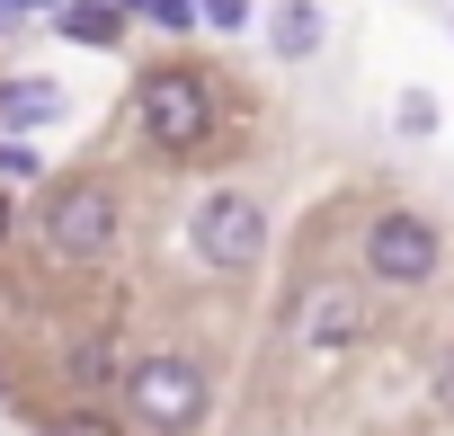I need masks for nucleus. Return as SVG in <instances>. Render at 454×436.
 I'll return each instance as SVG.
<instances>
[{"instance_id":"6e6552de","label":"nucleus","mask_w":454,"mask_h":436,"mask_svg":"<svg viewBox=\"0 0 454 436\" xmlns=\"http://www.w3.org/2000/svg\"><path fill=\"white\" fill-rule=\"evenodd\" d=\"M330 45V10H321V0H277V10H268V54L277 63H312Z\"/></svg>"},{"instance_id":"4468645a","label":"nucleus","mask_w":454,"mask_h":436,"mask_svg":"<svg viewBox=\"0 0 454 436\" xmlns=\"http://www.w3.org/2000/svg\"><path fill=\"white\" fill-rule=\"evenodd\" d=\"M401 134H436V98L410 90V98H401Z\"/></svg>"},{"instance_id":"f8f14e48","label":"nucleus","mask_w":454,"mask_h":436,"mask_svg":"<svg viewBox=\"0 0 454 436\" xmlns=\"http://www.w3.org/2000/svg\"><path fill=\"white\" fill-rule=\"evenodd\" d=\"M259 19V0H196V27H223V36H241Z\"/></svg>"},{"instance_id":"1a4fd4ad","label":"nucleus","mask_w":454,"mask_h":436,"mask_svg":"<svg viewBox=\"0 0 454 436\" xmlns=\"http://www.w3.org/2000/svg\"><path fill=\"white\" fill-rule=\"evenodd\" d=\"M125 27H134V10H116V0H63V10H54V36L98 45V54H116V45H125Z\"/></svg>"},{"instance_id":"f03ea898","label":"nucleus","mask_w":454,"mask_h":436,"mask_svg":"<svg viewBox=\"0 0 454 436\" xmlns=\"http://www.w3.org/2000/svg\"><path fill=\"white\" fill-rule=\"evenodd\" d=\"M116 392H125V427H134V436H196V427L214 418V374H205V356H187V347H143V356H125Z\"/></svg>"},{"instance_id":"f3484780","label":"nucleus","mask_w":454,"mask_h":436,"mask_svg":"<svg viewBox=\"0 0 454 436\" xmlns=\"http://www.w3.org/2000/svg\"><path fill=\"white\" fill-rule=\"evenodd\" d=\"M27 10H45V19H54V10H63V0H27Z\"/></svg>"},{"instance_id":"9b49d317","label":"nucleus","mask_w":454,"mask_h":436,"mask_svg":"<svg viewBox=\"0 0 454 436\" xmlns=\"http://www.w3.org/2000/svg\"><path fill=\"white\" fill-rule=\"evenodd\" d=\"M0 187H45V160H36L19 134H0Z\"/></svg>"},{"instance_id":"2eb2a0df","label":"nucleus","mask_w":454,"mask_h":436,"mask_svg":"<svg viewBox=\"0 0 454 436\" xmlns=\"http://www.w3.org/2000/svg\"><path fill=\"white\" fill-rule=\"evenodd\" d=\"M427 392H436V409H445V418H454V347H445V356H436V374H427Z\"/></svg>"},{"instance_id":"ddd939ff","label":"nucleus","mask_w":454,"mask_h":436,"mask_svg":"<svg viewBox=\"0 0 454 436\" xmlns=\"http://www.w3.org/2000/svg\"><path fill=\"white\" fill-rule=\"evenodd\" d=\"M143 19L169 27V36H196V0H143Z\"/></svg>"},{"instance_id":"39448f33","label":"nucleus","mask_w":454,"mask_h":436,"mask_svg":"<svg viewBox=\"0 0 454 436\" xmlns=\"http://www.w3.org/2000/svg\"><path fill=\"white\" fill-rule=\"evenodd\" d=\"M187 250H196V268H214V276H250V268L268 259V205H259L250 187H205L196 214H187Z\"/></svg>"},{"instance_id":"0eeeda50","label":"nucleus","mask_w":454,"mask_h":436,"mask_svg":"<svg viewBox=\"0 0 454 436\" xmlns=\"http://www.w3.org/2000/svg\"><path fill=\"white\" fill-rule=\"evenodd\" d=\"M63 116H72V90L54 72H10L0 81V134H45Z\"/></svg>"},{"instance_id":"9d476101","label":"nucleus","mask_w":454,"mask_h":436,"mask_svg":"<svg viewBox=\"0 0 454 436\" xmlns=\"http://www.w3.org/2000/svg\"><path fill=\"white\" fill-rule=\"evenodd\" d=\"M45 436H134V427L98 401H63V409H45Z\"/></svg>"},{"instance_id":"423d86ee","label":"nucleus","mask_w":454,"mask_h":436,"mask_svg":"<svg viewBox=\"0 0 454 436\" xmlns=\"http://www.w3.org/2000/svg\"><path fill=\"white\" fill-rule=\"evenodd\" d=\"M286 339L312 347V356L365 347V339H374V285H356V276H312V285H294V303H286Z\"/></svg>"},{"instance_id":"f257e3e1","label":"nucleus","mask_w":454,"mask_h":436,"mask_svg":"<svg viewBox=\"0 0 454 436\" xmlns=\"http://www.w3.org/2000/svg\"><path fill=\"white\" fill-rule=\"evenodd\" d=\"M36 241H45V259H63V268H107L116 241H125V196H116L98 169L45 178V187H36Z\"/></svg>"},{"instance_id":"dca6fc26","label":"nucleus","mask_w":454,"mask_h":436,"mask_svg":"<svg viewBox=\"0 0 454 436\" xmlns=\"http://www.w3.org/2000/svg\"><path fill=\"white\" fill-rule=\"evenodd\" d=\"M27 19V0H0V27H19Z\"/></svg>"},{"instance_id":"7ed1b4c3","label":"nucleus","mask_w":454,"mask_h":436,"mask_svg":"<svg viewBox=\"0 0 454 436\" xmlns=\"http://www.w3.org/2000/svg\"><path fill=\"white\" fill-rule=\"evenodd\" d=\"M134 125H143V143H152L160 160H205V143H214V125H223L214 72H205V63H152V72L134 81Z\"/></svg>"},{"instance_id":"20e7f679","label":"nucleus","mask_w":454,"mask_h":436,"mask_svg":"<svg viewBox=\"0 0 454 436\" xmlns=\"http://www.w3.org/2000/svg\"><path fill=\"white\" fill-rule=\"evenodd\" d=\"M356 259H365V285L374 294H419L445 268V232L427 223L419 205H383L374 223H365V241H356Z\"/></svg>"},{"instance_id":"6ab92c4d","label":"nucleus","mask_w":454,"mask_h":436,"mask_svg":"<svg viewBox=\"0 0 454 436\" xmlns=\"http://www.w3.org/2000/svg\"><path fill=\"white\" fill-rule=\"evenodd\" d=\"M0 401H10V374H0Z\"/></svg>"},{"instance_id":"a211bd4d","label":"nucleus","mask_w":454,"mask_h":436,"mask_svg":"<svg viewBox=\"0 0 454 436\" xmlns=\"http://www.w3.org/2000/svg\"><path fill=\"white\" fill-rule=\"evenodd\" d=\"M116 10H134V19H143V0H116Z\"/></svg>"}]
</instances>
